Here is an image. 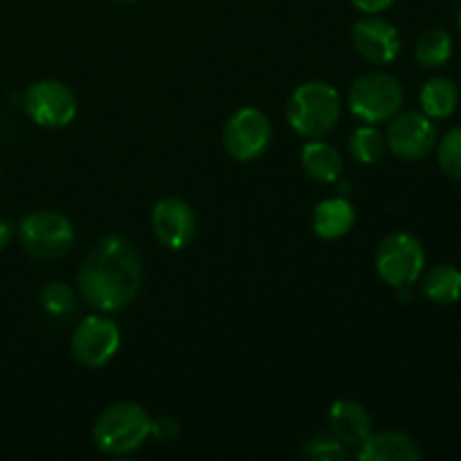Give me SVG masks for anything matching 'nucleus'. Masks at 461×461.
I'll return each instance as SVG.
<instances>
[{"label":"nucleus","instance_id":"nucleus-15","mask_svg":"<svg viewBox=\"0 0 461 461\" xmlns=\"http://www.w3.org/2000/svg\"><path fill=\"white\" fill-rule=\"evenodd\" d=\"M300 160L306 176L320 185L338 183L342 176V169H345V160H342L340 151L333 144L322 142L320 138L309 140L302 147Z\"/></svg>","mask_w":461,"mask_h":461},{"label":"nucleus","instance_id":"nucleus-27","mask_svg":"<svg viewBox=\"0 0 461 461\" xmlns=\"http://www.w3.org/2000/svg\"><path fill=\"white\" fill-rule=\"evenodd\" d=\"M113 3H135V0H113Z\"/></svg>","mask_w":461,"mask_h":461},{"label":"nucleus","instance_id":"nucleus-3","mask_svg":"<svg viewBox=\"0 0 461 461\" xmlns=\"http://www.w3.org/2000/svg\"><path fill=\"white\" fill-rule=\"evenodd\" d=\"M286 120L302 138H324L340 120V95L327 81H306L293 90Z\"/></svg>","mask_w":461,"mask_h":461},{"label":"nucleus","instance_id":"nucleus-19","mask_svg":"<svg viewBox=\"0 0 461 461\" xmlns=\"http://www.w3.org/2000/svg\"><path fill=\"white\" fill-rule=\"evenodd\" d=\"M414 57H417L419 66L428 68V70H437V68L446 66L448 59L453 57V39L441 27H432L419 39Z\"/></svg>","mask_w":461,"mask_h":461},{"label":"nucleus","instance_id":"nucleus-13","mask_svg":"<svg viewBox=\"0 0 461 461\" xmlns=\"http://www.w3.org/2000/svg\"><path fill=\"white\" fill-rule=\"evenodd\" d=\"M329 430L347 448H358L374 432L372 417L360 403L349 399L336 401L329 408Z\"/></svg>","mask_w":461,"mask_h":461},{"label":"nucleus","instance_id":"nucleus-20","mask_svg":"<svg viewBox=\"0 0 461 461\" xmlns=\"http://www.w3.org/2000/svg\"><path fill=\"white\" fill-rule=\"evenodd\" d=\"M387 151V142L381 131L374 124H365L356 129L349 138V153L360 165H376Z\"/></svg>","mask_w":461,"mask_h":461},{"label":"nucleus","instance_id":"nucleus-22","mask_svg":"<svg viewBox=\"0 0 461 461\" xmlns=\"http://www.w3.org/2000/svg\"><path fill=\"white\" fill-rule=\"evenodd\" d=\"M437 160H439L441 171H444L446 176L461 180V126L448 131V133L439 140Z\"/></svg>","mask_w":461,"mask_h":461},{"label":"nucleus","instance_id":"nucleus-1","mask_svg":"<svg viewBox=\"0 0 461 461\" xmlns=\"http://www.w3.org/2000/svg\"><path fill=\"white\" fill-rule=\"evenodd\" d=\"M77 286L84 300L102 313L126 309L142 286V259L122 234L99 239L81 261Z\"/></svg>","mask_w":461,"mask_h":461},{"label":"nucleus","instance_id":"nucleus-9","mask_svg":"<svg viewBox=\"0 0 461 461\" xmlns=\"http://www.w3.org/2000/svg\"><path fill=\"white\" fill-rule=\"evenodd\" d=\"M23 108L36 126L63 129L77 115V97L66 84L57 79H39L25 90Z\"/></svg>","mask_w":461,"mask_h":461},{"label":"nucleus","instance_id":"nucleus-6","mask_svg":"<svg viewBox=\"0 0 461 461\" xmlns=\"http://www.w3.org/2000/svg\"><path fill=\"white\" fill-rule=\"evenodd\" d=\"M221 140L230 158L237 162H255L273 142V124L261 108H239L225 122Z\"/></svg>","mask_w":461,"mask_h":461},{"label":"nucleus","instance_id":"nucleus-28","mask_svg":"<svg viewBox=\"0 0 461 461\" xmlns=\"http://www.w3.org/2000/svg\"><path fill=\"white\" fill-rule=\"evenodd\" d=\"M459 30H461V7H459Z\"/></svg>","mask_w":461,"mask_h":461},{"label":"nucleus","instance_id":"nucleus-14","mask_svg":"<svg viewBox=\"0 0 461 461\" xmlns=\"http://www.w3.org/2000/svg\"><path fill=\"white\" fill-rule=\"evenodd\" d=\"M360 461H417L423 457L421 448L410 435L399 430L372 432L356 450Z\"/></svg>","mask_w":461,"mask_h":461},{"label":"nucleus","instance_id":"nucleus-2","mask_svg":"<svg viewBox=\"0 0 461 461\" xmlns=\"http://www.w3.org/2000/svg\"><path fill=\"white\" fill-rule=\"evenodd\" d=\"M153 419L133 401H120L104 410L93 426V444L106 455H131L151 437Z\"/></svg>","mask_w":461,"mask_h":461},{"label":"nucleus","instance_id":"nucleus-18","mask_svg":"<svg viewBox=\"0 0 461 461\" xmlns=\"http://www.w3.org/2000/svg\"><path fill=\"white\" fill-rule=\"evenodd\" d=\"M421 291L435 304H455L461 297V270L455 266H435L423 275Z\"/></svg>","mask_w":461,"mask_h":461},{"label":"nucleus","instance_id":"nucleus-11","mask_svg":"<svg viewBox=\"0 0 461 461\" xmlns=\"http://www.w3.org/2000/svg\"><path fill=\"white\" fill-rule=\"evenodd\" d=\"M351 43L356 52L374 66L396 61L401 52L399 30L376 14H365L360 21L351 25Z\"/></svg>","mask_w":461,"mask_h":461},{"label":"nucleus","instance_id":"nucleus-12","mask_svg":"<svg viewBox=\"0 0 461 461\" xmlns=\"http://www.w3.org/2000/svg\"><path fill=\"white\" fill-rule=\"evenodd\" d=\"M153 237L169 250H185L196 237V216L183 198H162L151 212Z\"/></svg>","mask_w":461,"mask_h":461},{"label":"nucleus","instance_id":"nucleus-16","mask_svg":"<svg viewBox=\"0 0 461 461\" xmlns=\"http://www.w3.org/2000/svg\"><path fill=\"white\" fill-rule=\"evenodd\" d=\"M356 223V210L347 198L331 196L324 198L313 210V232L320 239H342L351 232Z\"/></svg>","mask_w":461,"mask_h":461},{"label":"nucleus","instance_id":"nucleus-7","mask_svg":"<svg viewBox=\"0 0 461 461\" xmlns=\"http://www.w3.org/2000/svg\"><path fill=\"white\" fill-rule=\"evenodd\" d=\"M426 266L421 241L408 232H394L376 248V270L392 288H405L419 282Z\"/></svg>","mask_w":461,"mask_h":461},{"label":"nucleus","instance_id":"nucleus-26","mask_svg":"<svg viewBox=\"0 0 461 461\" xmlns=\"http://www.w3.org/2000/svg\"><path fill=\"white\" fill-rule=\"evenodd\" d=\"M14 234H16V228H14L12 221H7L0 216V252H3L9 243H12Z\"/></svg>","mask_w":461,"mask_h":461},{"label":"nucleus","instance_id":"nucleus-21","mask_svg":"<svg viewBox=\"0 0 461 461\" xmlns=\"http://www.w3.org/2000/svg\"><path fill=\"white\" fill-rule=\"evenodd\" d=\"M41 306L50 315H68L75 311V291L66 282H50L41 291Z\"/></svg>","mask_w":461,"mask_h":461},{"label":"nucleus","instance_id":"nucleus-23","mask_svg":"<svg viewBox=\"0 0 461 461\" xmlns=\"http://www.w3.org/2000/svg\"><path fill=\"white\" fill-rule=\"evenodd\" d=\"M304 455L315 461H342L347 457V446L333 435H318L306 441Z\"/></svg>","mask_w":461,"mask_h":461},{"label":"nucleus","instance_id":"nucleus-8","mask_svg":"<svg viewBox=\"0 0 461 461\" xmlns=\"http://www.w3.org/2000/svg\"><path fill=\"white\" fill-rule=\"evenodd\" d=\"M122 345V331L115 320L104 313L88 315L75 327L70 338V354L81 367L99 369L115 358Z\"/></svg>","mask_w":461,"mask_h":461},{"label":"nucleus","instance_id":"nucleus-10","mask_svg":"<svg viewBox=\"0 0 461 461\" xmlns=\"http://www.w3.org/2000/svg\"><path fill=\"white\" fill-rule=\"evenodd\" d=\"M387 149L401 160H423L437 144V129L426 113H396L387 126Z\"/></svg>","mask_w":461,"mask_h":461},{"label":"nucleus","instance_id":"nucleus-17","mask_svg":"<svg viewBox=\"0 0 461 461\" xmlns=\"http://www.w3.org/2000/svg\"><path fill=\"white\" fill-rule=\"evenodd\" d=\"M419 102H421V113H426L430 120H446L453 115L459 104L457 86L448 77H432L423 84Z\"/></svg>","mask_w":461,"mask_h":461},{"label":"nucleus","instance_id":"nucleus-24","mask_svg":"<svg viewBox=\"0 0 461 461\" xmlns=\"http://www.w3.org/2000/svg\"><path fill=\"white\" fill-rule=\"evenodd\" d=\"M151 435H156L160 441L174 439V437L178 435V421H176V419H169V417L156 419V421H153V428H151Z\"/></svg>","mask_w":461,"mask_h":461},{"label":"nucleus","instance_id":"nucleus-5","mask_svg":"<svg viewBox=\"0 0 461 461\" xmlns=\"http://www.w3.org/2000/svg\"><path fill=\"white\" fill-rule=\"evenodd\" d=\"M16 232L27 255L41 261L61 259L75 246V228L70 219L52 210H39L23 216Z\"/></svg>","mask_w":461,"mask_h":461},{"label":"nucleus","instance_id":"nucleus-25","mask_svg":"<svg viewBox=\"0 0 461 461\" xmlns=\"http://www.w3.org/2000/svg\"><path fill=\"white\" fill-rule=\"evenodd\" d=\"M394 3L396 0H351V5H354V7L363 14L385 12V9L392 7Z\"/></svg>","mask_w":461,"mask_h":461},{"label":"nucleus","instance_id":"nucleus-4","mask_svg":"<svg viewBox=\"0 0 461 461\" xmlns=\"http://www.w3.org/2000/svg\"><path fill=\"white\" fill-rule=\"evenodd\" d=\"M347 104L351 115L365 124H385L403 106V88L387 72H365L351 84Z\"/></svg>","mask_w":461,"mask_h":461}]
</instances>
